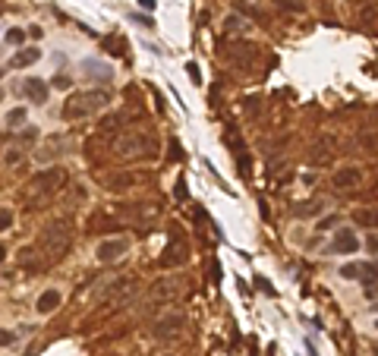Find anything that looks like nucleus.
I'll list each match as a JSON object with an SVG mask.
<instances>
[{"instance_id": "obj_7", "label": "nucleus", "mask_w": 378, "mask_h": 356, "mask_svg": "<svg viewBox=\"0 0 378 356\" xmlns=\"http://www.w3.org/2000/svg\"><path fill=\"white\" fill-rule=\"evenodd\" d=\"M66 145H70V142H66V136H60V133L45 139V142L38 145V152H35V161L38 164H50L54 158H60V154L66 152Z\"/></svg>"}, {"instance_id": "obj_44", "label": "nucleus", "mask_w": 378, "mask_h": 356, "mask_svg": "<svg viewBox=\"0 0 378 356\" xmlns=\"http://www.w3.org/2000/svg\"><path fill=\"white\" fill-rule=\"evenodd\" d=\"M0 98H3V92H0Z\"/></svg>"}, {"instance_id": "obj_26", "label": "nucleus", "mask_w": 378, "mask_h": 356, "mask_svg": "<svg viewBox=\"0 0 378 356\" xmlns=\"http://www.w3.org/2000/svg\"><path fill=\"white\" fill-rule=\"evenodd\" d=\"M13 221H16L13 208H0V230H10V227H13Z\"/></svg>"}, {"instance_id": "obj_23", "label": "nucleus", "mask_w": 378, "mask_h": 356, "mask_svg": "<svg viewBox=\"0 0 378 356\" xmlns=\"http://www.w3.org/2000/svg\"><path fill=\"white\" fill-rule=\"evenodd\" d=\"M359 277H363L366 284H372L378 277V262H359Z\"/></svg>"}, {"instance_id": "obj_17", "label": "nucleus", "mask_w": 378, "mask_h": 356, "mask_svg": "<svg viewBox=\"0 0 378 356\" xmlns=\"http://www.w3.org/2000/svg\"><path fill=\"white\" fill-rule=\"evenodd\" d=\"M38 57H41V51H38V48H22V51H16V54H13L10 66H13V69H25V66H32V63H35Z\"/></svg>"}, {"instance_id": "obj_39", "label": "nucleus", "mask_w": 378, "mask_h": 356, "mask_svg": "<svg viewBox=\"0 0 378 356\" xmlns=\"http://www.w3.org/2000/svg\"><path fill=\"white\" fill-rule=\"evenodd\" d=\"M139 6L142 10H154V0H139Z\"/></svg>"}, {"instance_id": "obj_9", "label": "nucleus", "mask_w": 378, "mask_h": 356, "mask_svg": "<svg viewBox=\"0 0 378 356\" xmlns=\"http://www.w3.org/2000/svg\"><path fill=\"white\" fill-rule=\"evenodd\" d=\"M331 183H334V189H340V193H350V189H356L363 183V170L359 167H340L331 177Z\"/></svg>"}, {"instance_id": "obj_4", "label": "nucleus", "mask_w": 378, "mask_h": 356, "mask_svg": "<svg viewBox=\"0 0 378 356\" xmlns=\"http://www.w3.org/2000/svg\"><path fill=\"white\" fill-rule=\"evenodd\" d=\"M110 104V95L104 89H94V92H76L70 98L63 101V110H60V117L66 120V123H76V120H85L92 114H98V110H104Z\"/></svg>"}, {"instance_id": "obj_32", "label": "nucleus", "mask_w": 378, "mask_h": 356, "mask_svg": "<svg viewBox=\"0 0 378 356\" xmlns=\"http://www.w3.org/2000/svg\"><path fill=\"white\" fill-rule=\"evenodd\" d=\"M50 85H57V89H70V85H73V79H70V76H63V73H57Z\"/></svg>"}, {"instance_id": "obj_3", "label": "nucleus", "mask_w": 378, "mask_h": 356, "mask_svg": "<svg viewBox=\"0 0 378 356\" xmlns=\"http://www.w3.org/2000/svg\"><path fill=\"white\" fill-rule=\"evenodd\" d=\"M154 152H158V145H154V139L148 133H142V129H120V133L110 139V154L114 158H154Z\"/></svg>"}, {"instance_id": "obj_2", "label": "nucleus", "mask_w": 378, "mask_h": 356, "mask_svg": "<svg viewBox=\"0 0 378 356\" xmlns=\"http://www.w3.org/2000/svg\"><path fill=\"white\" fill-rule=\"evenodd\" d=\"M70 243H73V224L63 221V218H57V221H50V224L41 227V233H38V253L50 265V262H57V258L66 255Z\"/></svg>"}, {"instance_id": "obj_38", "label": "nucleus", "mask_w": 378, "mask_h": 356, "mask_svg": "<svg viewBox=\"0 0 378 356\" xmlns=\"http://www.w3.org/2000/svg\"><path fill=\"white\" fill-rule=\"evenodd\" d=\"M366 246H369V249H378V233H372V237L366 240Z\"/></svg>"}, {"instance_id": "obj_6", "label": "nucleus", "mask_w": 378, "mask_h": 356, "mask_svg": "<svg viewBox=\"0 0 378 356\" xmlns=\"http://www.w3.org/2000/svg\"><path fill=\"white\" fill-rule=\"evenodd\" d=\"M186 328V312H164L161 318H154L151 322V337H164V341H170V337H177L180 331Z\"/></svg>"}, {"instance_id": "obj_35", "label": "nucleus", "mask_w": 378, "mask_h": 356, "mask_svg": "<svg viewBox=\"0 0 378 356\" xmlns=\"http://www.w3.org/2000/svg\"><path fill=\"white\" fill-rule=\"evenodd\" d=\"M255 287H259V290H265V293H274V287H271L268 281H265V277H255Z\"/></svg>"}, {"instance_id": "obj_41", "label": "nucleus", "mask_w": 378, "mask_h": 356, "mask_svg": "<svg viewBox=\"0 0 378 356\" xmlns=\"http://www.w3.org/2000/svg\"><path fill=\"white\" fill-rule=\"evenodd\" d=\"M309 356H319V353H315V347H312V344H309Z\"/></svg>"}, {"instance_id": "obj_27", "label": "nucleus", "mask_w": 378, "mask_h": 356, "mask_svg": "<svg viewBox=\"0 0 378 356\" xmlns=\"http://www.w3.org/2000/svg\"><path fill=\"white\" fill-rule=\"evenodd\" d=\"M227 32H243L246 29V19H243V16H227Z\"/></svg>"}, {"instance_id": "obj_21", "label": "nucleus", "mask_w": 378, "mask_h": 356, "mask_svg": "<svg viewBox=\"0 0 378 356\" xmlns=\"http://www.w3.org/2000/svg\"><path fill=\"white\" fill-rule=\"evenodd\" d=\"M133 183H136V177H133V173H117V180H107V186H110V189H117V193L130 189Z\"/></svg>"}, {"instance_id": "obj_42", "label": "nucleus", "mask_w": 378, "mask_h": 356, "mask_svg": "<svg viewBox=\"0 0 378 356\" xmlns=\"http://www.w3.org/2000/svg\"><path fill=\"white\" fill-rule=\"evenodd\" d=\"M372 312H378V303H372Z\"/></svg>"}, {"instance_id": "obj_13", "label": "nucleus", "mask_w": 378, "mask_h": 356, "mask_svg": "<svg viewBox=\"0 0 378 356\" xmlns=\"http://www.w3.org/2000/svg\"><path fill=\"white\" fill-rule=\"evenodd\" d=\"M82 69H85V73H89V76H92V79H94V82H101V85H104V82H110V79H114V66H107V63H101V60H82Z\"/></svg>"}, {"instance_id": "obj_45", "label": "nucleus", "mask_w": 378, "mask_h": 356, "mask_svg": "<svg viewBox=\"0 0 378 356\" xmlns=\"http://www.w3.org/2000/svg\"><path fill=\"white\" fill-rule=\"evenodd\" d=\"M375 353H378V347H375Z\"/></svg>"}, {"instance_id": "obj_29", "label": "nucleus", "mask_w": 378, "mask_h": 356, "mask_svg": "<svg viewBox=\"0 0 378 356\" xmlns=\"http://www.w3.org/2000/svg\"><path fill=\"white\" fill-rule=\"evenodd\" d=\"M6 41H10V45H22V41H25V32H22V29H10V32H6Z\"/></svg>"}, {"instance_id": "obj_34", "label": "nucleus", "mask_w": 378, "mask_h": 356, "mask_svg": "<svg viewBox=\"0 0 378 356\" xmlns=\"http://www.w3.org/2000/svg\"><path fill=\"white\" fill-rule=\"evenodd\" d=\"M186 73H189V79H192V82H202V76H199V66H195V63H186Z\"/></svg>"}, {"instance_id": "obj_40", "label": "nucleus", "mask_w": 378, "mask_h": 356, "mask_svg": "<svg viewBox=\"0 0 378 356\" xmlns=\"http://www.w3.org/2000/svg\"><path fill=\"white\" fill-rule=\"evenodd\" d=\"M6 262V246H0V265Z\"/></svg>"}, {"instance_id": "obj_30", "label": "nucleus", "mask_w": 378, "mask_h": 356, "mask_svg": "<svg viewBox=\"0 0 378 356\" xmlns=\"http://www.w3.org/2000/svg\"><path fill=\"white\" fill-rule=\"evenodd\" d=\"M130 19H133V22H139L142 29H154V19H151V16H139V13H133Z\"/></svg>"}, {"instance_id": "obj_11", "label": "nucleus", "mask_w": 378, "mask_h": 356, "mask_svg": "<svg viewBox=\"0 0 378 356\" xmlns=\"http://www.w3.org/2000/svg\"><path fill=\"white\" fill-rule=\"evenodd\" d=\"M356 249H359V240H356L353 227H340V230H337V237H334V243H331V253H343V255H350V253H356Z\"/></svg>"}, {"instance_id": "obj_5", "label": "nucleus", "mask_w": 378, "mask_h": 356, "mask_svg": "<svg viewBox=\"0 0 378 356\" xmlns=\"http://www.w3.org/2000/svg\"><path fill=\"white\" fill-rule=\"evenodd\" d=\"M183 293V277H158L145 293V312H154L167 303H174Z\"/></svg>"}, {"instance_id": "obj_28", "label": "nucleus", "mask_w": 378, "mask_h": 356, "mask_svg": "<svg viewBox=\"0 0 378 356\" xmlns=\"http://www.w3.org/2000/svg\"><path fill=\"white\" fill-rule=\"evenodd\" d=\"M340 277H347V281H356V277H359V262L343 265V268H340Z\"/></svg>"}, {"instance_id": "obj_19", "label": "nucleus", "mask_w": 378, "mask_h": 356, "mask_svg": "<svg viewBox=\"0 0 378 356\" xmlns=\"http://www.w3.org/2000/svg\"><path fill=\"white\" fill-rule=\"evenodd\" d=\"M353 224L356 227H378V208H356Z\"/></svg>"}, {"instance_id": "obj_43", "label": "nucleus", "mask_w": 378, "mask_h": 356, "mask_svg": "<svg viewBox=\"0 0 378 356\" xmlns=\"http://www.w3.org/2000/svg\"><path fill=\"white\" fill-rule=\"evenodd\" d=\"M0 13H3V6H0Z\"/></svg>"}, {"instance_id": "obj_10", "label": "nucleus", "mask_w": 378, "mask_h": 356, "mask_svg": "<svg viewBox=\"0 0 378 356\" xmlns=\"http://www.w3.org/2000/svg\"><path fill=\"white\" fill-rule=\"evenodd\" d=\"M130 249V243H126L123 237H117V240H104L98 246V262H117V258H123V253Z\"/></svg>"}, {"instance_id": "obj_12", "label": "nucleus", "mask_w": 378, "mask_h": 356, "mask_svg": "<svg viewBox=\"0 0 378 356\" xmlns=\"http://www.w3.org/2000/svg\"><path fill=\"white\" fill-rule=\"evenodd\" d=\"M331 158H334V139L331 136L319 139V142L309 149V161L312 164H331Z\"/></svg>"}, {"instance_id": "obj_20", "label": "nucleus", "mask_w": 378, "mask_h": 356, "mask_svg": "<svg viewBox=\"0 0 378 356\" xmlns=\"http://www.w3.org/2000/svg\"><path fill=\"white\" fill-rule=\"evenodd\" d=\"M126 120H130V117H126V114H114V117H104V120H101V136H110V133H120V129H123V123H126Z\"/></svg>"}, {"instance_id": "obj_18", "label": "nucleus", "mask_w": 378, "mask_h": 356, "mask_svg": "<svg viewBox=\"0 0 378 356\" xmlns=\"http://www.w3.org/2000/svg\"><path fill=\"white\" fill-rule=\"evenodd\" d=\"M60 300H63V297H60V290H45V293L38 297L35 309L41 312V315H47V312H54V309L60 306Z\"/></svg>"}, {"instance_id": "obj_37", "label": "nucleus", "mask_w": 378, "mask_h": 356, "mask_svg": "<svg viewBox=\"0 0 378 356\" xmlns=\"http://www.w3.org/2000/svg\"><path fill=\"white\" fill-rule=\"evenodd\" d=\"M366 297H378V277L372 284H366Z\"/></svg>"}, {"instance_id": "obj_24", "label": "nucleus", "mask_w": 378, "mask_h": 356, "mask_svg": "<svg viewBox=\"0 0 378 356\" xmlns=\"http://www.w3.org/2000/svg\"><path fill=\"white\" fill-rule=\"evenodd\" d=\"M38 139V129L35 126H22V133H19V139H16V145H22V149H29L32 142Z\"/></svg>"}, {"instance_id": "obj_25", "label": "nucleus", "mask_w": 378, "mask_h": 356, "mask_svg": "<svg viewBox=\"0 0 378 356\" xmlns=\"http://www.w3.org/2000/svg\"><path fill=\"white\" fill-rule=\"evenodd\" d=\"M22 154H25V149H22V145H13V149L6 152V158H3V161L10 164V167H16V164L22 161Z\"/></svg>"}, {"instance_id": "obj_33", "label": "nucleus", "mask_w": 378, "mask_h": 356, "mask_svg": "<svg viewBox=\"0 0 378 356\" xmlns=\"http://www.w3.org/2000/svg\"><path fill=\"white\" fill-rule=\"evenodd\" d=\"M16 341V334L13 331H6V328H0V347H10Z\"/></svg>"}, {"instance_id": "obj_14", "label": "nucleus", "mask_w": 378, "mask_h": 356, "mask_svg": "<svg viewBox=\"0 0 378 356\" xmlns=\"http://www.w3.org/2000/svg\"><path fill=\"white\" fill-rule=\"evenodd\" d=\"M22 89H25V95H29V101H35V104H45L47 101V82L35 79V76H29Z\"/></svg>"}, {"instance_id": "obj_1", "label": "nucleus", "mask_w": 378, "mask_h": 356, "mask_svg": "<svg viewBox=\"0 0 378 356\" xmlns=\"http://www.w3.org/2000/svg\"><path fill=\"white\" fill-rule=\"evenodd\" d=\"M66 180H70V173L63 167H47V170H41L29 180V186L22 189V199L29 202V208L47 205V199H54L60 189L66 186Z\"/></svg>"}, {"instance_id": "obj_47", "label": "nucleus", "mask_w": 378, "mask_h": 356, "mask_svg": "<svg viewBox=\"0 0 378 356\" xmlns=\"http://www.w3.org/2000/svg\"><path fill=\"white\" fill-rule=\"evenodd\" d=\"M0 142H3V139H0Z\"/></svg>"}, {"instance_id": "obj_31", "label": "nucleus", "mask_w": 378, "mask_h": 356, "mask_svg": "<svg viewBox=\"0 0 378 356\" xmlns=\"http://www.w3.org/2000/svg\"><path fill=\"white\" fill-rule=\"evenodd\" d=\"M340 218H337V214H331V218H322L319 224H315V230H331L334 227V224H337Z\"/></svg>"}, {"instance_id": "obj_16", "label": "nucleus", "mask_w": 378, "mask_h": 356, "mask_svg": "<svg viewBox=\"0 0 378 356\" xmlns=\"http://www.w3.org/2000/svg\"><path fill=\"white\" fill-rule=\"evenodd\" d=\"M19 265L29 268V271H41V268H47V262L41 258L38 249H19Z\"/></svg>"}, {"instance_id": "obj_46", "label": "nucleus", "mask_w": 378, "mask_h": 356, "mask_svg": "<svg viewBox=\"0 0 378 356\" xmlns=\"http://www.w3.org/2000/svg\"><path fill=\"white\" fill-rule=\"evenodd\" d=\"M375 196H378V189H375Z\"/></svg>"}, {"instance_id": "obj_8", "label": "nucleus", "mask_w": 378, "mask_h": 356, "mask_svg": "<svg viewBox=\"0 0 378 356\" xmlns=\"http://www.w3.org/2000/svg\"><path fill=\"white\" fill-rule=\"evenodd\" d=\"M186 258H189V249H186V243L180 240V233L174 230V240H170V246L164 249V255H161V268H180V265H186Z\"/></svg>"}, {"instance_id": "obj_15", "label": "nucleus", "mask_w": 378, "mask_h": 356, "mask_svg": "<svg viewBox=\"0 0 378 356\" xmlns=\"http://www.w3.org/2000/svg\"><path fill=\"white\" fill-rule=\"evenodd\" d=\"M322 211H325V202H319V199H303V202L293 205L296 218H319Z\"/></svg>"}, {"instance_id": "obj_22", "label": "nucleus", "mask_w": 378, "mask_h": 356, "mask_svg": "<svg viewBox=\"0 0 378 356\" xmlns=\"http://www.w3.org/2000/svg\"><path fill=\"white\" fill-rule=\"evenodd\" d=\"M25 107H13L10 114H6V123H10V129H19V126H25Z\"/></svg>"}, {"instance_id": "obj_36", "label": "nucleus", "mask_w": 378, "mask_h": 356, "mask_svg": "<svg viewBox=\"0 0 378 356\" xmlns=\"http://www.w3.org/2000/svg\"><path fill=\"white\" fill-rule=\"evenodd\" d=\"M236 10H243L246 16H252V19L259 16V10H255V6H249V3H236Z\"/></svg>"}]
</instances>
